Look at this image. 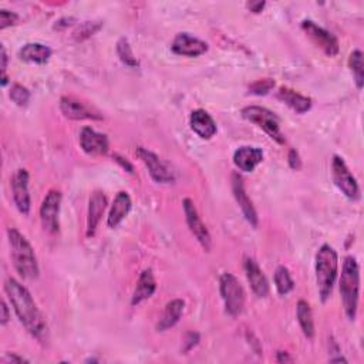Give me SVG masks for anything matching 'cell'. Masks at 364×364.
<instances>
[{"mask_svg":"<svg viewBox=\"0 0 364 364\" xmlns=\"http://www.w3.org/2000/svg\"><path fill=\"white\" fill-rule=\"evenodd\" d=\"M5 292L24 329L39 343L46 345L48 342V326L29 290L16 279L9 278L5 282Z\"/></svg>","mask_w":364,"mask_h":364,"instance_id":"obj_1","label":"cell"},{"mask_svg":"<svg viewBox=\"0 0 364 364\" xmlns=\"http://www.w3.org/2000/svg\"><path fill=\"white\" fill-rule=\"evenodd\" d=\"M8 238L10 256L17 274L24 279H36L39 276V263L30 242L15 228L8 229Z\"/></svg>","mask_w":364,"mask_h":364,"instance_id":"obj_2","label":"cell"},{"mask_svg":"<svg viewBox=\"0 0 364 364\" xmlns=\"http://www.w3.org/2000/svg\"><path fill=\"white\" fill-rule=\"evenodd\" d=\"M341 295L347 319L354 322L357 318L360 298V268L356 258L353 256H346L343 262L341 276Z\"/></svg>","mask_w":364,"mask_h":364,"instance_id":"obj_3","label":"cell"},{"mask_svg":"<svg viewBox=\"0 0 364 364\" xmlns=\"http://www.w3.org/2000/svg\"><path fill=\"white\" fill-rule=\"evenodd\" d=\"M338 275L337 252L327 244L322 245L316 253V282L322 302L330 298Z\"/></svg>","mask_w":364,"mask_h":364,"instance_id":"obj_4","label":"cell"},{"mask_svg":"<svg viewBox=\"0 0 364 364\" xmlns=\"http://www.w3.org/2000/svg\"><path fill=\"white\" fill-rule=\"evenodd\" d=\"M240 114L245 119L260 127L274 141H276L278 144H285L286 140L280 131V121L275 113L265 107L248 106L242 108Z\"/></svg>","mask_w":364,"mask_h":364,"instance_id":"obj_5","label":"cell"},{"mask_svg":"<svg viewBox=\"0 0 364 364\" xmlns=\"http://www.w3.org/2000/svg\"><path fill=\"white\" fill-rule=\"evenodd\" d=\"M221 296L225 303V312L232 318L239 316L245 307V290L232 274H224L220 279Z\"/></svg>","mask_w":364,"mask_h":364,"instance_id":"obj_6","label":"cell"},{"mask_svg":"<svg viewBox=\"0 0 364 364\" xmlns=\"http://www.w3.org/2000/svg\"><path fill=\"white\" fill-rule=\"evenodd\" d=\"M332 178L334 185L342 191L346 198L350 201H357L360 198V186L357 180L350 173L343 158L338 155H334L332 160Z\"/></svg>","mask_w":364,"mask_h":364,"instance_id":"obj_7","label":"cell"},{"mask_svg":"<svg viewBox=\"0 0 364 364\" xmlns=\"http://www.w3.org/2000/svg\"><path fill=\"white\" fill-rule=\"evenodd\" d=\"M60 207H61V192L57 189H50L46 193V197L40 207V221L46 232L56 233L59 231Z\"/></svg>","mask_w":364,"mask_h":364,"instance_id":"obj_8","label":"cell"},{"mask_svg":"<svg viewBox=\"0 0 364 364\" xmlns=\"http://www.w3.org/2000/svg\"><path fill=\"white\" fill-rule=\"evenodd\" d=\"M302 29L314 44L322 48L326 56L336 57L338 55L341 46H338V40L333 33L318 26V24L312 20H303Z\"/></svg>","mask_w":364,"mask_h":364,"instance_id":"obj_9","label":"cell"},{"mask_svg":"<svg viewBox=\"0 0 364 364\" xmlns=\"http://www.w3.org/2000/svg\"><path fill=\"white\" fill-rule=\"evenodd\" d=\"M182 207H184L185 220H186L189 231L192 232L193 236L197 238V240L201 244L202 249L205 252H211L212 238H211V233H209L208 228L205 227V224L201 220V216H200V213L197 211L195 204H193L189 198H185L182 201Z\"/></svg>","mask_w":364,"mask_h":364,"instance_id":"obj_10","label":"cell"},{"mask_svg":"<svg viewBox=\"0 0 364 364\" xmlns=\"http://www.w3.org/2000/svg\"><path fill=\"white\" fill-rule=\"evenodd\" d=\"M135 153L140 157V160L145 164V166L149 168V173L155 182L171 184L175 181V175L171 171V168H169V165L165 161H162L157 154L144 147H138Z\"/></svg>","mask_w":364,"mask_h":364,"instance_id":"obj_11","label":"cell"},{"mask_svg":"<svg viewBox=\"0 0 364 364\" xmlns=\"http://www.w3.org/2000/svg\"><path fill=\"white\" fill-rule=\"evenodd\" d=\"M12 192L13 201L20 213L29 215L32 208V198L29 192V173L26 169H17L12 178Z\"/></svg>","mask_w":364,"mask_h":364,"instance_id":"obj_12","label":"cell"},{"mask_svg":"<svg viewBox=\"0 0 364 364\" xmlns=\"http://www.w3.org/2000/svg\"><path fill=\"white\" fill-rule=\"evenodd\" d=\"M232 192H233V197H235L242 213H244V216H245V220L251 224V227L256 228L259 224V218H258L256 209H255L252 201L249 200L248 193L245 191L244 180H242V177L236 173L232 174Z\"/></svg>","mask_w":364,"mask_h":364,"instance_id":"obj_13","label":"cell"},{"mask_svg":"<svg viewBox=\"0 0 364 364\" xmlns=\"http://www.w3.org/2000/svg\"><path fill=\"white\" fill-rule=\"evenodd\" d=\"M171 48L178 56L200 57L208 52V43L191 36L189 33H178L171 44Z\"/></svg>","mask_w":364,"mask_h":364,"instance_id":"obj_14","label":"cell"},{"mask_svg":"<svg viewBox=\"0 0 364 364\" xmlns=\"http://www.w3.org/2000/svg\"><path fill=\"white\" fill-rule=\"evenodd\" d=\"M60 110L63 115L68 119H97L100 121L103 119V115L82 103L80 100L75 99V97H61L60 99Z\"/></svg>","mask_w":364,"mask_h":364,"instance_id":"obj_15","label":"cell"},{"mask_svg":"<svg viewBox=\"0 0 364 364\" xmlns=\"http://www.w3.org/2000/svg\"><path fill=\"white\" fill-rule=\"evenodd\" d=\"M80 147L88 155H106L110 142L106 134L97 133L91 127H84L80 133Z\"/></svg>","mask_w":364,"mask_h":364,"instance_id":"obj_16","label":"cell"},{"mask_svg":"<svg viewBox=\"0 0 364 364\" xmlns=\"http://www.w3.org/2000/svg\"><path fill=\"white\" fill-rule=\"evenodd\" d=\"M107 208V198L104 192L94 191L88 201V213H87V238L95 235L97 227H99L102 216Z\"/></svg>","mask_w":364,"mask_h":364,"instance_id":"obj_17","label":"cell"},{"mask_svg":"<svg viewBox=\"0 0 364 364\" xmlns=\"http://www.w3.org/2000/svg\"><path fill=\"white\" fill-rule=\"evenodd\" d=\"M244 268H245V274L248 278V282L252 287V292L258 296V298H266L269 294V283L266 276L263 275L262 269L259 268L258 262L253 258H245V263H244Z\"/></svg>","mask_w":364,"mask_h":364,"instance_id":"obj_18","label":"cell"},{"mask_svg":"<svg viewBox=\"0 0 364 364\" xmlns=\"http://www.w3.org/2000/svg\"><path fill=\"white\" fill-rule=\"evenodd\" d=\"M189 123H191L192 131L202 140H211L218 131L213 118L205 110H201V108L193 110L191 113Z\"/></svg>","mask_w":364,"mask_h":364,"instance_id":"obj_19","label":"cell"},{"mask_svg":"<svg viewBox=\"0 0 364 364\" xmlns=\"http://www.w3.org/2000/svg\"><path fill=\"white\" fill-rule=\"evenodd\" d=\"M263 161V151L258 147H240L233 154V164L244 173H252Z\"/></svg>","mask_w":364,"mask_h":364,"instance_id":"obj_20","label":"cell"},{"mask_svg":"<svg viewBox=\"0 0 364 364\" xmlns=\"http://www.w3.org/2000/svg\"><path fill=\"white\" fill-rule=\"evenodd\" d=\"M131 207H133V201H131V197L128 195V192L119 191L111 205V209L107 218V225L113 229L117 228L121 222L126 220V216L131 211Z\"/></svg>","mask_w":364,"mask_h":364,"instance_id":"obj_21","label":"cell"},{"mask_svg":"<svg viewBox=\"0 0 364 364\" xmlns=\"http://www.w3.org/2000/svg\"><path fill=\"white\" fill-rule=\"evenodd\" d=\"M157 290V282L154 278V272L151 268L144 269L137 280V286L134 290V295L131 299V305L137 306L141 302L150 299Z\"/></svg>","mask_w":364,"mask_h":364,"instance_id":"obj_22","label":"cell"},{"mask_svg":"<svg viewBox=\"0 0 364 364\" xmlns=\"http://www.w3.org/2000/svg\"><path fill=\"white\" fill-rule=\"evenodd\" d=\"M52 48L41 43H28L19 50V59L32 64H46L52 57Z\"/></svg>","mask_w":364,"mask_h":364,"instance_id":"obj_23","label":"cell"},{"mask_svg":"<svg viewBox=\"0 0 364 364\" xmlns=\"http://www.w3.org/2000/svg\"><path fill=\"white\" fill-rule=\"evenodd\" d=\"M276 97L278 100L285 103L287 107H290L298 114H305L312 108V99L296 93L295 90L289 87H280Z\"/></svg>","mask_w":364,"mask_h":364,"instance_id":"obj_24","label":"cell"},{"mask_svg":"<svg viewBox=\"0 0 364 364\" xmlns=\"http://www.w3.org/2000/svg\"><path fill=\"white\" fill-rule=\"evenodd\" d=\"M185 309V302L181 299H174L165 305V309L157 323V332H165L174 327L180 320Z\"/></svg>","mask_w":364,"mask_h":364,"instance_id":"obj_25","label":"cell"},{"mask_svg":"<svg viewBox=\"0 0 364 364\" xmlns=\"http://www.w3.org/2000/svg\"><path fill=\"white\" fill-rule=\"evenodd\" d=\"M296 314H298V322L300 325L303 334L307 338H313L314 337V322H313L310 305L303 299L299 300L296 306Z\"/></svg>","mask_w":364,"mask_h":364,"instance_id":"obj_26","label":"cell"},{"mask_svg":"<svg viewBox=\"0 0 364 364\" xmlns=\"http://www.w3.org/2000/svg\"><path fill=\"white\" fill-rule=\"evenodd\" d=\"M274 280H275L278 294L280 296L289 295L295 287V282H294L292 276H290L289 269L285 268V266H278V269L275 271V275H274Z\"/></svg>","mask_w":364,"mask_h":364,"instance_id":"obj_27","label":"cell"},{"mask_svg":"<svg viewBox=\"0 0 364 364\" xmlns=\"http://www.w3.org/2000/svg\"><path fill=\"white\" fill-rule=\"evenodd\" d=\"M349 67L353 73L354 83L358 90L364 86V64H363V53L361 50H354L349 57Z\"/></svg>","mask_w":364,"mask_h":364,"instance_id":"obj_28","label":"cell"},{"mask_svg":"<svg viewBox=\"0 0 364 364\" xmlns=\"http://www.w3.org/2000/svg\"><path fill=\"white\" fill-rule=\"evenodd\" d=\"M102 28L103 21H83L79 24L77 29L73 32V37H75L76 41H84L94 36Z\"/></svg>","mask_w":364,"mask_h":364,"instance_id":"obj_29","label":"cell"},{"mask_svg":"<svg viewBox=\"0 0 364 364\" xmlns=\"http://www.w3.org/2000/svg\"><path fill=\"white\" fill-rule=\"evenodd\" d=\"M117 55H118L119 60L128 67H137L140 64L137 57L133 53V48H131L128 40L126 37H121L117 41Z\"/></svg>","mask_w":364,"mask_h":364,"instance_id":"obj_30","label":"cell"},{"mask_svg":"<svg viewBox=\"0 0 364 364\" xmlns=\"http://www.w3.org/2000/svg\"><path fill=\"white\" fill-rule=\"evenodd\" d=\"M10 100L19 107L28 106L30 100V91L21 84H13L10 88Z\"/></svg>","mask_w":364,"mask_h":364,"instance_id":"obj_31","label":"cell"},{"mask_svg":"<svg viewBox=\"0 0 364 364\" xmlns=\"http://www.w3.org/2000/svg\"><path fill=\"white\" fill-rule=\"evenodd\" d=\"M275 87V82L271 79L256 80L253 84L249 86V93L255 95H266Z\"/></svg>","mask_w":364,"mask_h":364,"instance_id":"obj_32","label":"cell"},{"mask_svg":"<svg viewBox=\"0 0 364 364\" xmlns=\"http://www.w3.org/2000/svg\"><path fill=\"white\" fill-rule=\"evenodd\" d=\"M19 20V16L15 12H9L6 9L0 10V30H5L9 26H13Z\"/></svg>","mask_w":364,"mask_h":364,"instance_id":"obj_33","label":"cell"},{"mask_svg":"<svg viewBox=\"0 0 364 364\" xmlns=\"http://www.w3.org/2000/svg\"><path fill=\"white\" fill-rule=\"evenodd\" d=\"M198 342H200V334L198 333H193V332L186 333L185 337H184V342H182L184 343L182 352L184 353H188L189 350H192L193 347H195L198 345Z\"/></svg>","mask_w":364,"mask_h":364,"instance_id":"obj_34","label":"cell"},{"mask_svg":"<svg viewBox=\"0 0 364 364\" xmlns=\"http://www.w3.org/2000/svg\"><path fill=\"white\" fill-rule=\"evenodd\" d=\"M287 161H289L290 168L295 169V171H299V169L302 168V160H300V155H299V153L296 150H290L289 151Z\"/></svg>","mask_w":364,"mask_h":364,"instance_id":"obj_35","label":"cell"},{"mask_svg":"<svg viewBox=\"0 0 364 364\" xmlns=\"http://www.w3.org/2000/svg\"><path fill=\"white\" fill-rule=\"evenodd\" d=\"M113 158H114V160H115V161H117V162H118L121 166H123L127 173H130V174H134V166H133V165H131L128 161H126L124 158H121V157H119V155H117V154H114V155H113Z\"/></svg>","mask_w":364,"mask_h":364,"instance_id":"obj_36","label":"cell"},{"mask_svg":"<svg viewBox=\"0 0 364 364\" xmlns=\"http://www.w3.org/2000/svg\"><path fill=\"white\" fill-rule=\"evenodd\" d=\"M0 319H2V320H0V323H2V326L8 325V322H9V319H10L9 307H8V305H6L5 302L2 303V318H0Z\"/></svg>","mask_w":364,"mask_h":364,"instance_id":"obj_37","label":"cell"},{"mask_svg":"<svg viewBox=\"0 0 364 364\" xmlns=\"http://www.w3.org/2000/svg\"><path fill=\"white\" fill-rule=\"evenodd\" d=\"M3 361H6V363H29V360H26L21 356H17V354H8L3 358Z\"/></svg>","mask_w":364,"mask_h":364,"instance_id":"obj_38","label":"cell"},{"mask_svg":"<svg viewBox=\"0 0 364 364\" xmlns=\"http://www.w3.org/2000/svg\"><path fill=\"white\" fill-rule=\"evenodd\" d=\"M265 6H266L265 2H251V3H248V9L252 13H260Z\"/></svg>","mask_w":364,"mask_h":364,"instance_id":"obj_39","label":"cell"},{"mask_svg":"<svg viewBox=\"0 0 364 364\" xmlns=\"http://www.w3.org/2000/svg\"><path fill=\"white\" fill-rule=\"evenodd\" d=\"M71 21H75V19H68V17H66V19H61V20H59V21L56 23L55 29H57V30H63V29H66V28H68V26H70Z\"/></svg>","mask_w":364,"mask_h":364,"instance_id":"obj_40","label":"cell"},{"mask_svg":"<svg viewBox=\"0 0 364 364\" xmlns=\"http://www.w3.org/2000/svg\"><path fill=\"white\" fill-rule=\"evenodd\" d=\"M2 66H0V68H2V75H6V68H8V53H6V48L2 46Z\"/></svg>","mask_w":364,"mask_h":364,"instance_id":"obj_41","label":"cell"},{"mask_svg":"<svg viewBox=\"0 0 364 364\" xmlns=\"http://www.w3.org/2000/svg\"><path fill=\"white\" fill-rule=\"evenodd\" d=\"M276 361L278 363H289V361H292V357H290L289 353H286V352H278L276 353Z\"/></svg>","mask_w":364,"mask_h":364,"instance_id":"obj_42","label":"cell"},{"mask_svg":"<svg viewBox=\"0 0 364 364\" xmlns=\"http://www.w3.org/2000/svg\"><path fill=\"white\" fill-rule=\"evenodd\" d=\"M330 363H347V358H345L343 356H338V357L330 358Z\"/></svg>","mask_w":364,"mask_h":364,"instance_id":"obj_43","label":"cell"}]
</instances>
